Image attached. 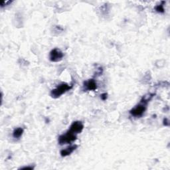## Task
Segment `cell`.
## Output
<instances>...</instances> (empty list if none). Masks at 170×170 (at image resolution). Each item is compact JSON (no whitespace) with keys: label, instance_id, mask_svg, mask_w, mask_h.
<instances>
[{"label":"cell","instance_id":"cell-6","mask_svg":"<svg viewBox=\"0 0 170 170\" xmlns=\"http://www.w3.org/2000/svg\"><path fill=\"white\" fill-rule=\"evenodd\" d=\"M84 88L86 91H95L97 88V84L94 79H89L84 83Z\"/></svg>","mask_w":170,"mask_h":170},{"label":"cell","instance_id":"cell-8","mask_svg":"<svg viewBox=\"0 0 170 170\" xmlns=\"http://www.w3.org/2000/svg\"><path fill=\"white\" fill-rule=\"evenodd\" d=\"M23 133V129L22 128H17L15 129L13 132V136L15 138H20L21 137Z\"/></svg>","mask_w":170,"mask_h":170},{"label":"cell","instance_id":"cell-10","mask_svg":"<svg viewBox=\"0 0 170 170\" xmlns=\"http://www.w3.org/2000/svg\"><path fill=\"white\" fill-rule=\"evenodd\" d=\"M11 2H12L11 1H2V2H0V5H1L2 7H3L5 6H8L9 4L11 3Z\"/></svg>","mask_w":170,"mask_h":170},{"label":"cell","instance_id":"cell-9","mask_svg":"<svg viewBox=\"0 0 170 170\" xmlns=\"http://www.w3.org/2000/svg\"><path fill=\"white\" fill-rule=\"evenodd\" d=\"M155 11L158 13H163L164 12V7H163V4L158 5V6H157L155 7Z\"/></svg>","mask_w":170,"mask_h":170},{"label":"cell","instance_id":"cell-4","mask_svg":"<svg viewBox=\"0 0 170 170\" xmlns=\"http://www.w3.org/2000/svg\"><path fill=\"white\" fill-rule=\"evenodd\" d=\"M64 54L59 49H54L50 52L49 59L51 62H59L63 59Z\"/></svg>","mask_w":170,"mask_h":170},{"label":"cell","instance_id":"cell-2","mask_svg":"<svg viewBox=\"0 0 170 170\" xmlns=\"http://www.w3.org/2000/svg\"><path fill=\"white\" fill-rule=\"evenodd\" d=\"M77 135L70 130L66 132V134H62L59 138V144L63 145L66 144H70L77 140Z\"/></svg>","mask_w":170,"mask_h":170},{"label":"cell","instance_id":"cell-1","mask_svg":"<svg viewBox=\"0 0 170 170\" xmlns=\"http://www.w3.org/2000/svg\"><path fill=\"white\" fill-rule=\"evenodd\" d=\"M73 88L72 85H69L66 83L59 84L56 88L53 89L51 92V96L54 98H58L63 94L69 91Z\"/></svg>","mask_w":170,"mask_h":170},{"label":"cell","instance_id":"cell-5","mask_svg":"<svg viewBox=\"0 0 170 170\" xmlns=\"http://www.w3.org/2000/svg\"><path fill=\"white\" fill-rule=\"evenodd\" d=\"M84 128V125L81 121H75L70 125V131L73 132L75 134L81 133Z\"/></svg>","mask_w":170,"mask_h":170},{"label":"cell","instance_id":"cell-11","mask_svg":"<svg viewBox=\"0 0 170 170\" xmlns=\"http://www.w3.org/2000/svg\"><path fill=\"white\" fill-rule=\"evenodd\" d=\"M101 98L102 101H106L107 98H108V94L107 93H103L101 94Z\"/></svg>","mask_w":170,"mask_h":170},{"label":"cell","instance_id":"cell-13","mask_svg":"<svg viewBox=\"0 0 170 170\" xmlns=\"http://www.w3.org/2000/svg\"><path fill=\"white\" fill-rule=\"evenodd\" d=\"M34 168V167H29V166H27V167H23V168H21V169H33Z\"/></svg>","mask_w":170,"mask_h":170},{"label":"cell","instance_id":"cell-12","mask_svg":"<svg viewBox=\"0 0 170 170\" xmlns=\"http://www.w3.org/2000/svg\"><path fill=\"white\" fill-rule=\"evenodd\" d=\"M163 122H164V123H163V124H164L165 126H169V121H168V120L167 119H164V120H163Z\"/></svg>","mask_w":170,"mask_h":170},{"label":"cell","instance_id":"cell-7","mask_svg":"<svg viewBox=\"0 0 170 170\" xmlns=\"http://www.w3.org/2000/svg\"><path fill=\"white\" fill-rule=\"evenodd\" d=\"M77 145H72L70 146H69V147H67V148H65L64 150H62L60 151V155L62 157H66V156H68V155L71 154L74 151L76 150L77 148Z\"/></svg>","mask_w":170,"mask_h":170},{"label":"cell","instance_id":"cell-3","mask_svg":"<svg viewBox=\"0 0 170 170\" xmlns=\"http://www.w3.org/2000/svg\"><path fill=\"white\" fill-rule=\"evenodd\" d=\"M148 102V100H141V104L136 106L130 111V114L134 117H140L144 114L146 110V104Z\"/></svg>","mask_w":170,"mask_h":170}]
</instances>
